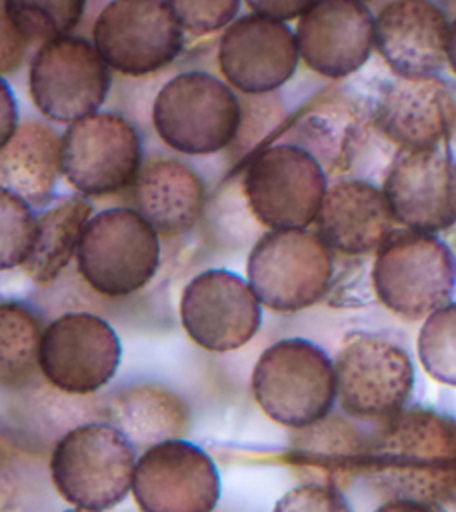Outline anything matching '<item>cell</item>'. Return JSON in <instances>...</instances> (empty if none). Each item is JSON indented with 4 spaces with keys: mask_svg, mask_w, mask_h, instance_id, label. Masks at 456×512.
Instances as JSON below:
<instances>
[{
    "mask_svg": "<svg viewBox=\"0 0 456 512\" xmlns=\"http://www.w3.org/2000/svg\"><path fill=\"white\" fill-rule=\"evenodd\" d=\"M382 194L394 222L438 234L456 224V160L442 148H398Z\"/></svg>",
    "mask_w": 456,
    "mask_h": 512,
    "instance_id": "cell-16",
    "label": "cell"
},
{
    "mask_svg": "<svg viewBox=\"0 0 456 512\" xmlns=\"http://www.w3.org/2000/svg\"><path fill=\"white\" fill-rule=\"evenodd\" d=\"M332 366L336 400L352 418L384 422L404 410L414 394V362L400 344L386 336L348 334Z\"/></svg>",
    "mask_w": 456,
    "mask_h": 512,
    "instance_id": "cell-7",
    "label": "cell"
},
{
    "mask_svg": "<svg viewBox=\"0 0 456 512\" xmlns=\"http://www.w3.org/2000/svg\"><path fill=\"white\" fill-rule=\"evenodd\" d=\"M314 224L328 248L344 256L376 252L394 230V218L382 190L356 178L326 188Z\"/></svg>",
    "mask_w": 456,
    "mask_h": 512,
    "instance_id": "cell-21",
    "label": "cell"
},
{
    "mask_svg": "<svg viewBox=\"0 0 456 512\" xmlns=\"http://www.w3.org/2000/svg\"><path fill=\"white\" fill-rule=\"evenodd\" d=\"M298 56L326 78L358 72L374 48V16L358 0H316L296 24Z\"/></svg>",
    "mask_w": 456,
    "mask_h": 512,
    "instance_id": "cell-19",
    "label": "cell"
},
{
    "mask_svg": "<svg viewBox=\"0 0 456 512\" xmlns=\"http://www.w3.org/2000/svg\"><path fill=\"white\" fill-rule=\"evenodd\" d=\"M2 4L28 44L68 36L86 8V0H2Z\"/></svg>",
    "mask_w": 456,
    "mask_h": 512,
    "instance_id": "cell-29",
    "label": "cell"
},
{
    "mask_svg": "<svg viewBox=\"0 0 456 512\" xmlns=\"http://www.w3.org/2000/svg\"><path fill=\"white\" fill-rule=\"evenodd\" d=\"M42 330L38 316L28 306L0 300V388H20L40 372Z\"/></svg>",
    "mask_w": 456,
    "mask_h": 512,
    "instance_id": "cell-28",
    "label": "cell"
},
{
    "mask_svg": "<svg viewBox=\"0 0 456 512\" xmlns=\"http://www.w3.org/2000/svg\"><path fill=\"white\" fill-rule=\"evenodd\" d=\"M298 60L292 28L254 12L230 22L218 42V68L226 84L250 96L284 86L294 76Z\"/></svg>",
    "mask_w": 456,
    "mask_h": 512,
    "instance_id": "cell-17",
    "label": "cell"
},
{
    "mask_svg": "<svg viewBox=\"0 0 456 512\" xmlns=\"http://www.w3.org/2000/svg\"><path fill=\"white\" fill-rule=\"evenodd\" d=\"M372 486L424 504L456 498V420L428 406L404 408L366 438L364 470Z\"/></svg>",
    "mask_w": 456,
    "mask_h": 512,
    "instance_id": "cell-1",
    "label": "cell"
},
{
    "mask_svg": "<svg viewBox=\"0 0 456 512\" xmlns=\"http://www.w3.org/2000/svg\"><path fill=\"white\" fill-rule=\"evenodd\" d=\"M18 128V106L16 98L6 84V80L0 76V148L12 138V134Z\"/></svg>",
    "mask_w": 456,
    "mask_h": 512,
    "instance_id": "cell-36",
    "label": "cell"
},
{
    "mask_svg": "<svg viewBox=\"0 0 456 512\" xmlns=\"http://www.w3.org/2000/svg\"><path fill=\"white\" fill-rule=\"evenodd\" d=\"M326 188L320 162L290 142L260 150L242 178L252 216L270 230H300L314 224Z\"/></svg>",
    "mask_w": 456,
    "mask_h": 512,
    "instance_id": "cell-9",
    "label": "cell"
},
{
    "mask_svg": "<svg viewBox=\"0 0 456 512\" xmlns=\"http://www.w3.org/2000/svg\"><path fill=\"white\" fill-rule=\"evenodd\" d=\"M142 166V142L120 114L94 112L60 136V174L82 196H106L132 186Z\"/></svg>",
    "mask_w": 456,
    "mask_h": 512,
    "instance_id": "cell-12",
    "label": "cell"
},
{
    "mask_svg": "<svg viewBox=\"0 0 456 512\" xmlns=\"http://www.w3.org/2000/svg\"><path fill=\"white\" fill-rule=\"evenodd\" d=\"M76 266L98 294L120 298L142 290L160 266L158 232L134 208H106L84 226Z\"/></svg>",
    "mask_w": 456,
    "mask_h": 512,
    "instance_id": "cell-6",
    "label": "cell"
},
{
    "mask_svg": "<svg viewBox=\"0 0 456 512\" xmlns=\"http://www.w3.org/2000/svg\"><path fill=\"white\" fill-rule=\"evenodd\" d=\"M370 118L398 148H440L456 128V96L440 76H394L378 86Z\"/></svg>",
    "mask_w": 456,
    "mask_h": 512,
    "instance_id": "cell-18",
    "label": "cell"
},
{
    "mask_svg": "<svg viewBox=\"0 0 456 512\" xmlns=\"http://www.w3.org/2000/svg\"><path fill=\"white\" fill-rule=\"evenodd\" d=\"M134 210L164 236L188 232L202 216L206 188L202 178L174 158L144 162L132 182Z\"/></svg>",
    "mask_w": 456,
    "mask_h": 512,
    "instance_id": "cell-22",
    "label": "cell"
},
{
    "mask_svg": "<svg viewBox=\"0 0 456 512\" xmlns=\"http://www.w3.org/2000/svg\"><path fill=\"white\" fill-rule=\"evenodd\" d=\"M374 512H438V510L432 504L406 500V498H390L384 504H380Z\"/></svg>",
    "mask_w": 456,
    "mask_h": 512,
    "instance_id": "cell-37",
    "label": "cell"
},
{
    "mask_svg": "<svg viewBox=\"0 0 456 512\" xmlns=\"http://www.w3.org/2000/svg\"><path fill=\"white\" fill-rule=\"evenodd\" d=\"M118 364V334L96 314L66 312L42 330L40 374L64 394L84 396L104 388L114 378Z\"/></svg>",
    "mask_w": 456,
    "mask_h": 512,
    "instance_id": "cell-13",
    "label": "cell"
},
{
    "mask_svg": "<svg viewBox=\"0 0 456 512\" xmlns=\"http://www.w3.org/2000/svg\"><path fill=\"white\" fill-rule=\"evenodd\" d=\"M272 512H352V508L340 488L304 482L288 490Z\"/></svg>",
    "mask_w": 456,
    "mask_h": 512,
    "instance_id": "cell-33",
    "label": "cell"
},
{
    "mask_svg": "<svg viewBox=\"0 0 456 512\" xmlns=\"http://www.w3.org/2000/svg\"><path fill=\"white\" fill-rule=\"evenodd\" d=\"M416 350L430 378L456 386V302H448L424 318Z\"/></svg>",
    "mask_w": 456,
    "mask_h": 512,
    "instance_id": "cell-30",
    "label": "cell"
},
{
    "mask_svg": "<svg viewBox=\"0 0 456 512\" xmlns=\"http://www.w3.org/2000/svg\"><path fill=\"white\" fill-rule=\"evenodd\" d=\"M380 304L404 320H422L448 304L456 288V256L436 234L392 230L370 270Z\"/></svg>",
    "mask_w": 456,
    "mask_h": 512,
    "instance_id": "cell-2",
    "label": "cell"
},
{
    "mask_svg": "<svg viewBox=\"0 0 456 512\" xmlns=\"http://www.w3.org/2000/svg\"><path fill=\"white\" fill-rule=\"evenodd\" d=\"M152 124L158 138L188 156H208L228 148L242 124L234 90L208 72H182L154 98Z\"/></svg>",
    "mask_w": 456,
    "mask_h": 512,
    "instance_id": "cell-5",
    "label": "cell"
},
{
    "mask_svg": "<svg viewBox=\"0 0 456 512\" xmlns=\"http://www.w3.org/2000/svg\"><path fill=\"white\" fill-rule=\"evenodd\" d=\"M182 30L206 36L234 22L242 0H164Z\"/></svg>",
    "mask_w": 456,
    "mask_h": 512,
    "instance_id": "cell-32",
    "label": "cell"
},
{
    "mask_svg": "<svg viewBox=\"0 0 456 512\" xmlns=\"http://www.w3.org/2000/svg\"><path fill=\"white\" fill-rule=\"evenodd\" d=\"M108 424L132 444H158L186 434L190 410L172 390L158 384H132L108 398Z\"/></svg>",
    "mask_w": 456,
    "mask_h": 512,
    "instance_id": "cell-25",
    "label": "cell"
},
{
    "mask_svg": "<svg viewBox=\"0 0 456 512\" xmlns=\"http://www.w3.org/2000/svg\"><path fill=\"white\" fill-rule=\"evenodd\" d=\"M254 14H262L280 22L300 18L316 0H244Z\"/></svg>",
    "mask_w": 456,
    "mask_h": 512,
    "instance_id": "cell-35",
    "label": "cell"
},
{
    "mask_svg": "<svg viewBox=\"0 0 456 512\" xmlns=\"http://www.w3.org/2000/svg\"><path fill=\"white\" fill-rule=\"evenodd\" d=\"M112 78L110 68L82 36H60L40 44L30 62L28 92L38 112L72 124L98 112Z\"/></svg>",
    "mask_w": 456,
    "mask_h": 512,
    "instance_id": "cell-11",
    "label": "cell"
},
{
    "mask_svg": "<svg viewBox=\"0 0 456 512\" xmlns=\"http://www.w3.org/2000/svg\"><path fill=\"white\" fill-rule=\"evenodd\" d=\"M132 496L140 512H212L220 498V474L200 446L164 440L136 460Z\"/></svg>",
    "mask_w": 456,
    "mask_h": 512,
    "instance_id": "cell-14",
    "label": "cell"
},
{
    "mask_svg": "<svg viewBox=\"0 0 456 512\" xmlns=\"http://www.w3.org/2000/svg\"><path fill=\"white\" fill-rule=\"evenodd\" d=\"M246 276L260 304L274 312H298L328 294L334 252L306 228L270 230L252 246Z\"/></svg>",
    "mask_w": 456,
    "mask_h": 512,
    "instance_id": "cell-8",
    "label": "cell"
},
{
    "mask_svg": "<svg viewBox=\"0 0 456 512\" xmlns=\"http://www.w3.org/2000/svg\"><path fill=\"white\" fill-rule=\"evenodd\" d=\"M26 48H28L26 38L10 22L4 10V4L0 0V74L16 70L26 54Z\"/></svg>",
    "mask_w": 456,
    "mask_h": 512,
    "instance_id": "cell-34",
    "label": "cell"
},
{
    "mask_svg": "<svg viewBox=\"0 0 456 512\" xmlns=\"http://www.w3.org/2000/svg\"><path fill=\"white\" fill-rule=\"evenodd\" d=\"M446 64L456 74V18L450 22L448 30V44H446Z\"/></svg>",
    "mask_w": 456,
    "mask_h": 512,
    "instance_id": "cell-38",
    "label": "cell"
},
{
    "mask_svg": "<svg viewBox=\"0 0 456 512\" xmlns=\"http://www.w3.org/2000/svg\"><path fill=\"white\" fill-rule=\"evenodd\" d=\"M250 388L270 420L294 430L322 420L336 402L332 360L306 338L270 344L254 364Z\"/></svg>",
    "mask_w": 456,
    "mask_h": 512,
    "instance_id": "cell-3",
    "label": "cell"
},
{
    "mask_svg": "<svg viewBox=\"0 0 456 512\" xmlns=\"http://www.w3.org/2000/svg\"><path fill=\"white\" fill-rule=\"evenodd\" d=\"M36 230L32 206L14 192L0 188V270L22 266Z\"/></svg>",
    "mask_w": 456,
    "mask_h": 512,
    "instance_id": "cell-31",
    "label": "cell"
},
{
    "mask_svg": "<svg viewBox=\"0 0 456 512\" xmlns=\"http://www.w3.org/2000/svg\"><path fill=\"white\" fill-rule=\"evenodd\" d=\"M450 22L432 0H392L374 18V46L398 78L438 76Z\"/></svg>",
    "mask_w": 456,
    "mask_h": 512,
    "instance_id": "cell-20",
    "label": "cell"
},
{
    "mask_svg": "<svg viewBox=\"0 0 456 512\" xmlns=\"http://www.w3.org/2000/svg\"><path fill=\"white\" fill-rule=\"evenodd\" d=\"M260 306L248 280L224 268H210L184 286L178 310L192 342L208 352H230L256 336Z\"/></svg>",
    "mask_w": 456,
    "mask_h": 512,
    "instance_id": "cell-15",
    "label": "cell"
},
{
    "mask_svg": "<svg viewBox=\"0 0 456 512\" xmlns=\"http://www.w3.org/2000/svg\"><path fill=\"white\" fill-rule=\"evenodd\" d=\"M60 176V134L42 122L18 124L0 148V188L26 200L44 204Z\"/></svg>",
    "mask_w": 456,
    "mask_h": 512,
    "instance_id": "cell-24",
    "label": "cell"
},
{
    "mask_svg": "<svg viewBox=\"0 0 456 512\" xmlns=\"http://www.w3.org/2000/svg\"><path fill=\"white\" fill-rule=\"evenodd\" d=\"M134 444L108 422L70 428L50 456V478L58 494L76 508L108 510L132 490Z\"/></svg>",
    "mask_w": 456,
    "mask_h": 512,
    "instance_id": "cell-4",
    "label": "cell"
},
{
    "mask_svg": "<svg viewBox=\"0 0 456 512\" xmlns=\"http://www.w3.org/2000/svg\"><path fill=\"white\" fill-rule=\"evenodd\" d=\"M362 126L364 120L356 104L334 94L328 102H322L320 110L306 118L302 124L304 138L296 146L310 152L320 166L344 170L354 156Z\"/></svg>",
    "mask_w": 456,
    "mask_h": 512,
    "instance_id": "cell-27",
    "label": "cell"
},
{
    "mask_svg": "<svg viewBox=\"0 0 456 512\" xmlns=\"http://www.w3.org/2000/svg\"><path fill=\"white\" fill-rule=\"evenodd\" d=\"M358 2H362V4H366V2H374V0H358Z\"/></svg>",
    "mask_w": 456,
    "mask_h": 512,
    "instance_id": "cell-40",
    "label": "cell"
},
{
    "mask_svg": "<svg viewBox=\"0 0 456 512\" xmlns=\"http://www.w3.org/2000/svg\"><path fill=\"white\" fill-rule=\"evenodd\" d=\"M452 2H456V0H452Z\"/></svg>",
    "mask_w": 456,
    "mask_h": 512,
    "instance_id": "cell-41",
    "label": "cell"
},
{
    "mask_svg": "<svg viewBox=\"0 0 456 512\" xmlns=\"http://www.w3.org/2000/svg\"><path fill=\"white\" fill-rule=\"evenodd\" d=\"M92 44L124 76H148L170 66L184 30L164 0H110L92 28Z\"/></svg>",
    "mask_w": 456,
    "mask_h": 512,
    "instance_id": "cell-10",
    "label": "cell"
},
{
    "mask_svg": "<svg viewBox=\"0 0 456 512\" xmlns=\"http://www.w3.org/2000/svg\"><path fill=\"white\" fill-rule=\"evenodd\" d=\"M92 218V204L82 196H64L36 216L34 242L24 272L36 284H50L76 258L84 226Z\"/></svg>",
    "mask_w": 456,
    "mask_h": 512,
    "instance_id": "cell-26",
    "label": "cell"
},
{
    "mask_svg": "<svg viewBox=\"0 0 456 512\" xmlns=\"http://www.w3.org/2000/svg\"><path fill=\"white\" fill-rule=\"evenodd\" d=\"M64 512H100V510H90V508H70V510H64Z\"/></svg>",
    "mask_w": 456,
    "mask_h": 512,
    "instance_id": "cell-39",
    "label": "cell"
},
{
    "mask_svg": "<svg viewBox=\"0 0 456 512\" xmlns=\"http://www.w3.org/2000/svg\"><path fill=\"white\" fill-rule=\"evenodd\" d=\"M366 440L332 412L322 420L296 428L288 440L286 460L306 482L340 488L364 470Z\"/></svg>",
    "mask_w": 456,
    "mask_h": 512,
    "instance_id": "cell-23",
    "label": "cell"
}]
</instances>
